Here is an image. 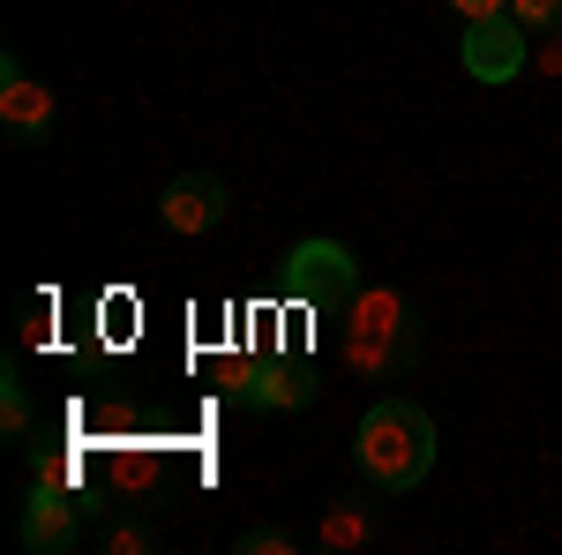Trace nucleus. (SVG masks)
Returning a JSON list of instances; mask_svg holds the SVG:
<instances>
[{"instance_id": "nucleus-15", "label": "nucleus", "mask_w": 562, "mask_h": 555, "mask_svg": "<svg viewBox=\"0 0 562 555\" xmlns=\"http://www.w3.org/2000/svg\"><path fill=\"white\" fill-rule=\"evenodd\" d=\"M450 8H458V15H465V23H487V15H503V8H510V0H450Z\"/></svg>"}, {"instance_id": "nucleus-5", "label": "nucleus", "mask_w": 562, "mask_h": 555, "mask_svg": "<svg viewBox=\"0 0 562 555\" xmlns=\"http://www.w3.org/2000/svg\"><path fill=\"white\" fill-rule=\"evenodd\" d=\"M76 518H83V503L68 496V480H38V496H31V511H23V548L31 555L76 548Z\"/></svg>"}, {"instance_id": "nucleus-10", "label": "nucleus", "mask_w": 562, "mask_h": 555, "mask_svg": "<svg viewBox=\"0 0 562 555\" xmlns=\"http://www.w3.org/2000/svg\"><path fill=\"white\" fill-rule=\"evenodd\" d=\"M346 323H352V331H405L413 308L390 293V286H360V293L346 300Z\"/></svg>"}, {"instance_id": "nucleus-11", "label": "nucleus", "mask_w": 562, "mask_h": 555, "mask_svg": "<svg viewBox=\"0 0 562 555\" xmlns=\"http://www.w3.org/2000/svg\"><path fill=\"white\" fill-rule=\"evenodd\" d=\"M0 428H8V443H23V435H31V390L15 384V376L0 384Z\"/></svg>"}, {"instance_id": "nucleus-8", "label": "nucleus", "mask_w": 562, "mask_h": 555, "mask_svg": "<svg viewBox=\"0 0 562 555\" xmlns=\"http://www.w3.org/2000/svg\"><path fill=\"white\" fill-rule=\"evenodd\" d=\"M240 406H262V413H293V406H315V376H307L301 360H278V368H256L248 390H240Z\"/></svg>"}, {"instance_id": "nucleus-6", "label": "nucleus", "mask_w": 562, "mask_h": 555, "mask_svg": "<svg viewBox=\"0 0 562 555\" xmlns=\"http://www.w3.org/2000/svg\"><path fill=\"white\" fill-rule=\"evenodd\" d=\"M420 360V331H352L346 323V368L352 376H375V384H397L405 368Z\"/></svg>"}, {"instance_id": "nucleus-9", "label": "nucleus", "mask_w": 562, "mask_h": 555, "mask_svg": "<svg viewBox=\"0 0 562 555\" xmlns=\"http://www.w3.org/2000/svg\"><path fill=\"white\" fill-rule=\"evenodd\" d=\"M375 533H383V511H375L368 496H338V503H330V518H323V548H330V555L375 548Z\"/></svg>"}, {"instance_id": "nucleus-7", "label": "nucleus", "mask_w": 562, "mask_h": 555, "mask_svg": "<svg viewBox=\"0 0 562 555\" xmlns=\"http://www.w3.org/2000/svg\"><path fill=\"white\" fill-rule=\"evenodd\" d=\"M0 121L15 143H45L53 135V90L23 76V60H0Z\"/></svg>"}, {"instance_id": "nucleus-1", "label": "nucleus", "mask_w": 562, "mask_h": 555, "mask_svg": "<svg viewBox=\"0 0 562 555\" xmlns=\"http://www.w3.org/2000/svg\"><path fill=\"white\" fill-rule=\"evenodd\" d=\"M352 458L368 473V488L405 496V488H420L428 466H435V421L413 398H383V406H368V421L352 435Z\"/></svg>"}, {"instance_id": "nucleus-14", "label": "nucleus", "mask_w": 562, "mask_h": 555, "mask_svg": "<svg viewBox=\"0 0 562 555\" xmlns=\"http://www.w3.org/2000/svg\"><path fill=\"white\" fill-rule=\"evenodd\" d=\"M285 548H293L285 525H248V533H240V555H285Z\"/></svg>"}, {"instance_id": "nucleus-2", "label": "nucleus", "mask_w": 562, "mask_h": 555, "mask_svg": "<svg viewBox=\"0 0 562 555\" xmlns=\"http://www.w3.org/2000/svg\"><path fill=\"white\" fill-rule=\"evenodd\" d=\"M285 293L301 308H346L360 293V263H352L346 241H301L285 256Z\"/></svg>"}, {"instance_id": "nucleus-3", "label": "nucleus", "mask_w": 562, "mask_h": 555, "mask_svg": "<svg viewBox=\"0 0 562 555\" xmlns=\"http://www.w3.org/2000/svg\"><path fill=\"white\" fill-rule=\"evenodd\" d=\"M465 76L473 84H518L525 76V23H465Z\"/></svg>"}, {"instance_id": "nucleus-4", "label": "nucleus", "mask_w": 562, "mask_h": 555, "mask_svg": "<svg viewBox=\"0 0 562 555\" xmlns=\"http://www.w3.org/2000/svg\"><path fill=\"white\" fill-rule=\"evenodd\" d=\"M225 203H233V196H225L217 173H180L173 188L158 196V218H166V233H188V241H195V233L225 225Z\"/></svg>"}, {"instance_id": "nucleus-13", "label": "nucleus", "mask_w": 562, "mask_h": 555, "mask_svg": "<svg viewBox=\"0 0 562 555\" xmlns=\"http://www.w3.org/2000/svg\"><path fill=\"white\" fill-rule=\"evenodd\" d=\"M510 15L525 31H562V0H510Z\"/></svg>"}, {"instance_id": "nucleus-12", "label": "nucleus", "mask_w": 562, "mask_h": 555, "mask_svg": "<svg viewBox=\"0 0 562 555\" xmlns=\"http://www.w3.org/2000/svg\"><path fill=\"white\" fill-rule=\"evenodd\" d=\"M98 548H105V555H143V548H150V525L121 518V525H105V533H98Z\"/></svg>"}]
</instances>
